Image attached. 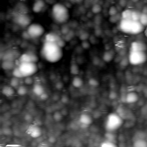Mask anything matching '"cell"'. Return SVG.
<instances>
[{
    "label": "cell",
    "mask_w": 147,
    "mask_h": 147,
    "mask_svg": "<svg viewBox=\"0 0 147 147\" xmlns=\"http://www.w3.org/2000/svg\"><path fill=\"white\" fill-rule=\"evenodd\" d=\"M42 56L47 61L51 63H56L63 57L62 47L56 42L45 41L41 49Z\"/></svg>",
    "instance_id": "6da1fadb"
},
{
    "label": "cell",
    "mask_w": 147,
    "mask_h": 147,
    "mask_svg": "<svg viewBox=\"0 0 147 147\" xmlns=\"http://www.w3.org/2000/svg\"><path fill=\"white\" fill-rule=\"evenodd\" d=\"M144 26L138 21H133L131 20L121 19L119 24V29L126 33L131 34H137L144 30Z\"/></svg>",
    "instance_id": "7a4b0ae2"
},
{
    "label": "cell",
    "mask_w": 147,
    "mask_h": 147,
    "mask_svg": "<svg viewBox=\"0 0 147 147\" xmlns=\"http://www.w3.org/2000/svg\"><path fill=\"white\" fill-rule=\"evenodd\" d=\"M52 15L53 20L57 24L66 23L69 16L68 8L60 3H56L53 6Z\"/></svg>",
    "instance_id": "3957f363"
},
{
    "label": "cell",
    "mask_w": 147,
    "mask_h": 147,
    "mask_svg": "<svg viewBox=\"0 0 147 147\" xmlns=\"http://www.w3.org/2000/svg\"><path fill=\"white\" fill-rule=\"evenodd\" d=\"M123 123V119L117 113L109 114L105 121V129L107 131L113 132L120 128Z\"/></svg>",
    "instance_id": "277c9868"
},
{
    "label": "cell",
    "mask_w": 147,
    "mask_h": 147,
    "mask_svg": "<svg viewBox=\"0 0 147 147\" xmlns=\"http://www.w3.org/2000/svg\"><path fill=\"white\" fill-rule=\"evenodd\" d=\"M129 63L133 65L142 64L147 60V54L146 52L129 51L128 56Z\"/></svg>",
    "instance_id": "5b68a950"
},
{
    "label": "cell",
    "mask_w": 147,
    "mask_h": 147,
    "mask_svg": "<svg viewBox=\"0 0 147 147\" xmlns=\"http://www.w3.org/2000/svg\"><path fill=\"white\" fill-rule=\"evenodd\" d=\"M18 67L24 78L27 76H31L36 73L38 71V67L37 64L33 62L21 63L18 65Z\"/></svg>",
    "instance_id": "8992f818"
},
{
    "label": "cell",
    "mask_w": 147,
    "mask_h": 147,
    "mask_svg": "<svg viewBox=\"0 0 147 147\" xmlns=\"http://www.w3.org/2000/svg\"><path fill=\"white\" fill-rule=\"evenodd\" d=\"M27 32L31 38H37L41 36L45 32L44 27L39 24H31L27 28Z\"/></svg>",
    "instance_id": "52a82bcc"
},
{
    "label": "cell",
    "mask_w": 147,
    "mask_h": 147,
    "mask_svg": "<svg viewBox=\"0 0 147 147\" xmlns=\"http://www.w3.org/2000/svg\"><path fill=\"white\" fill-rule=\"evenodd\" d=\"M14 22L22 28L28 27L31 24L30 17L24 13H20L16 14L14 17Z\"/></svg>",
    "instance_id": "ba28073f"
},
{
    "label": "cell",
    "mask_w": 147,
    "mask_h": 147,
    "mask_svg": "<svg viewBox=\"0 0 147 147\" xmlns=\"http://www.w3.org/2000/svg\"><path fill=\"white\" fill-rule=\"evenodd\" d=\"M18 60L21 63L24 62H33L37 63L38 60V58L36 53L33 52H27L20 56Z\"/></svg>",
    "instance_id": "9c48e42d"
},
{
    "label": "cell",
    "mask_w": 147,
    "mask_h": 147,
    "mask_svg": "<svg viewBox=\"0 0 147 147\" xmlns=\"http://www.w3.org/2000/svg\"><path fill=\"white\" fill-rule=\"evenodd\" d=\"M45 41H50L57 43L61 47H63L65 45V41L61 38L58 34L55 33L51 32L48 33L45 36Z\"/></svg>",
    "instance_id": "30bf717a"
},
{
    "label": "cell",
    "mask_w": 147,
    "mask_h": 147,
    "mask_svg": "<svg viewBox=\"0 0 147 147\" xmlns=\"http://www.w3.org/2000/svg\"><path fill=\"white\" fill-rule=\"evenodd\" d=\"M123 119H130L133 117V114L127 107L120 105L117 109L116 112Z\"/></svg>",
    "instance_id": "8fae6325"
},
{
    "label": "cell",
    "mask_w": 147,
    "mask_h": 147,
    "mask_svg": "<svg viewBox=\"0 0 147 147\" xmlns=\"http://www.w3.org/2000/svg\"><path fill=\"white\" fill-rule=\"evenodd\" d=\"M147 51V44L142 41H135L131 42L130 51L146 52Z\"/></svg>",
    "instance_id": "7c38bea8"
},
{
    "label": "cell",
    "mask_w": 147,
    "mask_h": 147,
    "mask_svg": "<svg viewBox=\"0 0 147 147\" xmlns=\"http://www.w3.org/2000/svg\"><path fill=\"white\" fill-rule=\"evenodd\" d=\"M26 133L33 138H38L42 134V130L38 126L33 125L28 127Z\"/></svg>",
    "instance_id": "4fadbf2b"
},
{
    "label": "cell",
    "mask_w": 147,
    "mask_h": 147,
    "mask_svg": "<svg viewBox=\"0 0 147 147\" xmlns=\"http://www.w3.org/2000/svg\"><path fill=\"white\" fill-rule=\"evenodd\" d=\"M139 99L138 94L135 91L128 92L125 96V102L128 104H131L137 102Z\"/></svg>",
    "instance_id": "5bb4252c"
},
{
    "label": "cell",
    "mask_w": 147,
    "mask_h": 147,
    "mask_svg": "<svg viewBox=\"0 0 147 147\" xmlns=\"http://www.w3.org/2000/svg\"><path fill=\"white\" fill-rule=\"evenodd\" d=\"M79 121L81 124L88 126L92 123V118L87 113H83L80 115Z\"/></svg>",
    "instance_id": "9a60e30c"
},
{
    "label": "cell",
    "mask_w": 147,
    "mask_h": 147,
    "mask_svg": "<svg viewBox=\"0 0 147 147\" xmlns=\"http://www.w3.org/2000/svg\"><path fill=\"white\" fill-rule=\"evenodd\" d=\"M45 3L43 0H37L33 5V11L35 13H39L44 9Z\"/></svg>",
    "instance_id": "2e32d148"
},
{
    "label": "cell",
    "mask_w": 147,
    "mask_h": 147,
    "mask_svg": "<svg viewBox=\"0 0 147 147\" xmlns=\"http://www.w3.org/2000/svg\"><path fill=\"white\" fill-rule=\"evenodd\" d=\"M15 61H9V60H3L2 63V67L5 70H10L13 69L16 67Z\"/></svg>",
    "instance_id": "e0dca14e"
},
{
    "label": "cell",
    "mask_w": 147,
    "mask_h": 147,
    "mask_svg": "<svg viewBox=\"0 0 147 147\" xmlns=\"http://www.w3.org/2000/svg\"><path fill=\"white\" fill-rule=\"evenodd\" d=\"M115 56V53L113 50H109L105 51L103 55V60L105 62L111 61Z\"/></svg>",
    "instance_id": "ac0fdd59"
},
{
    "label": "cell",
    "mask_w": 147,
    "mask_h": 147,
    "mask_svg": "<svg viewBox=\"0 0 147 147\" xmlns=\"http://www.w3.org/2000/svg\"><path fill=\"white\" fill-rule=\"evenodd\" d=\"M2 92L3 95L7 96H10L14 94L15 91L14 88L11 86H5L3 87L2 90Z\"/></svg>",
    "instance_id": "d6986e66"
},
{
    "label": "cell",
    "mask_w": 147,
    "mask_h": 147,
    "mask_svg": "<svg viewBox=\"0 0 147 147\" xmlns=\"http://www.w3.org/2000/svg\"><path fill=\"white\" fill-rule=\"evenodd\" d=\"M33 92L36 95H37V96H40L45 91H44V88L43 86L41 84H36L33 86Z\"/></svg>",
    "instance_id": "ffe728a7"
},
{
    "label": "cell",
    "mask_w": 147,
    "mask_h": 147,
    "mask_svg": "<svg viewBox=\"0 0 147 147\" xmlns=\"http://www.w3.org/2000/svg\"><path fill=\"white\" fill-rule=\"evenodd\" d=\"M72 84L74 87L76 88H80L83 85V80L80 77L75 76L72 81Z\"/></svg>",
    "instance_id": "44dd1931"
},
{
    "label": "cell",
    "mask_w": 147,
    "mask_h": 147,
    "mask_svg": "<svg viewBox=\"0 0 147 147\" xmlns=\"http://www.w3.org/2000/svg\"><path fill=\"white\" fill-rule=\"evenodd\" d=\"M133 145L134 147H147V140L145 139H137L134 140Z\"/></svg>",
    "instance_id": "7402d4cb"
},
{
    "label": "cell",
    "mask_w": 147,
    "mask_h": 147,
    "mask_svg": "<svg viewBox=\"0 0 147 147\" xmlns=\"http://www.w3.org/2000/svg\"><path fill=\"white\" fill-rule=\"evenodd\" d=\"M3 60H9L15 61L16 60V54L13 52H7L3 56Z\"/></svg>",
    "instance_id": "603a6c76"
},
{
    "label": "cell",
    "mask_w": 147,
    "mask_h": 147,
    "mask_svg": "<svg viewBox=\"0 0 147 147\" xmlns=\"http://www.w3.org/2000/svg\"><path fill=\"white\" fill-rule=\"evenodd\" d=\"M133 10L130 9H126L123 10L121 13L122 19L131 20V14Z\"/></svg>",
    "instance_id": "cb8c5ba5"
},
{
    "label": "cell",
    "mask_w": 147,
    "mask_h": 147,
    "mask_svg": "<svg viewBox=\"0 0 147 147\" xmlns=\"http://www.w3.org/2000/svg\"><path fill=\"white\" fill-rule=\"evenodd\" d=\"M12 74L13 75V76L18 78H24V76H23L21 71H20L18 66L16 67L13 69V72H12Z\"/></svg>",
    "instance_id": "d4e9b609"
},
{
    "label": "cell",
    "mask_w": 147,
    "mask_h": 147,
    "mask_svg": "<svg viewBox=\"0 0 147 147\" xmlns=\"http://www.w3.org/2000/svg\"><path fill=\"white\" fill-rule=\"evenodd\" d=\"M20 78H16V77H13L11 79L10 81V84L11 87L13 88H18L20 86Z\"/></svg>",
    "instance_id": "484cf974"
},
{
    "label": "cell",
    "mask_w": 147,
    "mask_h": 147,
    "mask_svg": "<svg viewBox=\"0 0 147 147\" xmlns=\"http://www.w3.org/2000/svg\"><path fill=\"white\" fill-rule=\"evenodd\" d=\"M100 146L102 147H117V145L115 144V142L111 141L110 140H106L100 144Z\"/></svg>",
    "instance_id": "4316f807"
},
{
    "label": "cell",
    "mask_w": 147,
    "mask_h": 147,
    "mask_svg": "<svg viewBox=\"0 0 147 147\" xmlns=\"http://www.w3.org/2000/svg\"><path fill=\"white\" fill-rule=\"evenodd\" d=\"M70 72L73 75H77L79 72V68L76 63H73L70 67Z\"/></svg>",
    "instance_id": "83f0119b"
},
{
    "label": "cell",
    "mask_w": 147,
    "mask_h": 147,
    "mask_svg": "<svg viewBox=\"0 0 147 147\" xmlns=\"http://www.w3.org/2000/svg\"><path fill=\"white\" fill-rule=\"evenodd\" d=\"M139 21L144 26H147V13H141Z\"/></svg>",
    "instance_id": "f1b7e54d"
},
{
    "label": "cell",
    "mask_w": 147,
    "mask_h": 147,
    "mask_svg": "<svg viewBox=\"0 0 147 147\" xmlns=\"http://www.w3.org/2000/svg\"><path fill=\"white\" fill-rule=\"evenodd\" d=\"M141 14V13H140L139 11L133 10L132 14H131V20L136 21H139Z\"/></svg>",
    "instance_id": "f546056e"
},
{
    "label": "cell",
    "mask_w": 147,
    "mask_h": 147,
    "mask_svg": "<svg viewBox=\"0 0 147 147\" xmlns=\"http://www.w3.org/2000/svg\"><path fill=\"white\" fill-rule=\"evenodd\" d=\"M122 19L121 17V15H119V13H117L114 16H110L109 18V21L111 22V23H116L118 21H119L120 20Z\"/></svg>",
    "instance_id": "4dcf8cb0"
},
{
    "label": "cell",
    "mask_w": 147,
    "mask_h": 147,
    "mask_svg": "<svg viewBox=\"0 0 147 147\" xmlns=\"http://www.w3.org/2000/svg\"><path fill=\"white\" fill-rule=\"evenodd\" d=\"M17 93L18 95H25L27 92H28V90H27V88L25 86H20L18 88H17Z\"/></svg>",
    "instance_id": "1f68e13d"
},
{
    "label": "cell",
    "mask_w": 147,
    "mask_h": 147,
    "mask_svg": "<svg viewBox=\"0 0 147 147\" xmlns=\"http://www.w3.org/2000/svg\"><path fill=\"white\" fill-rule=\"evenodd\" d=\"M102 10V7L99 4H94L92 5L91 8V11L94 14L99 13Z\"/></svg>",
    "instance_id": "d6a6232c"
},
{
    "label": "cell",
    "mask_w": 147,
    "mask_h": 147,
    "mask_svg": "<svg viewBox=\"0 0 147 147\" xmlns=\"http://www.w3.org/2000/svg\"><path fill=\"white\" fill-rule=\"evenodd\" d=\"M118 13V9L115 6H112L110 7L109 10V14L110 15V16H114L116 14H117Z\"/></svg>",
    "instance_id": "836d02e7"
},
{
    "label": "cell",
    "mask_w": 147,
    "mask_h": 147,
    "mask_svg": "<svg viewBox=\"0 0 147 147\" xmlns=\"http://www.w3.org/2000/svg\"><path fill=\"white\" fill-rule=\"evenodd\" d=\"M105 136L107 138V140L115 142L114 141H115V137L114 134L112 132L107 131V133L105 134Z\"/></svg>",
    "instance_id": "e575fe53"
},
{
    "label": "cell",
    "mask_w": 147,
    "mask_h": 147,
    "mask_svg": "<svg viewBox=\"0 0 147 147\" xmlns=\"http://www.w3.org/2000/svg\"><path fill=\"white\" fill-rule=\"evenodd\" d=\"M53 118L56 121H60L63 118V114L61 113L56 111L53 114Z\"/></svg>",
    "instance_id": "d590c367"
},
{
    "label": "cell",
    "mask_w": 147,
    "mask_h": 147,
    "mask_svg": "<svg viewBox=\"0 0 147 147\" xmlns=\"http://www.w3.org/2000/svg\"><path fill=\"white\" fill-rule=\"evenodd\" d=\"M145 133L143 132H138L135 134L134 140H137V139H145Z\"/></svg>",
    "instance_id": "8d00e7d4"
},
{
    "label": "cell",
    "mask_w": 147,
    "mask_h": 147,
    "mask_svg": "<svg viewBox=\"0 0 147 147\" xmlns=\"http://www.w3.org/2000/svg\"><path fill=\"white\" fill-rule=\"evenodd\" d=\"M88 83L90 86H93V87H96V86H98V84H99L98 81L94 78L90 79L88 80Z\"/></svg>",
    "instance_id": "74e56055"
},
{
    "label": "cell",
    "mask_w": 147,
    "mask_h": 147,
    "mask_svg": "<svg viewBox=\"0 0 147 147\" xmlns=\"http://www.w3.org/2000/svg\"><path fill=\"white\" fill-rule=\"evenodd\" d=\"M24 83L27 85H30L33 83V80L30 76H27L24 79Z\"/></svg>",
    "instance_id": "f35d334b"
},
{
    "label": "cell",
    "mask_w": 147,
    "mask_h": 147,
    "mask_svg": "<svg viewBox=\"0 0 147 147\" xmlns=\"http://www.w3.org/2000/svg\"><path fill=\"white\" fill-rule=\"evenodd\" d=\"M69 26H68L67 25H65L64 26H63L62 27V29H61V32L62 33L64 34V35H65L67 34L69 32Z\"/></svg>",
    "instance_id": "ab89813d"
},
{
    "label": "cell",
    "mask_w": 147,
    "mask_h": 147,
    "mask_svg": "<svg viewBox=\"0 0 147 147\" xmlns=\"http://www.w3.org/2000/svg\"><path fill=\"white\" fill-rule=\"evenodd\" d=\"M89 36V34L87 32H83L80 36V38L82 40V41H84V40H86L88 37Z\"/></svg>",
    "instance_id": "60d3db41"
},
{
    "label": "cell",
    "mask_w": 147,
    "mask_h": 147,
    "mask_svg": "<svg viewBox=\"0 0 147 147\" xmlns=\"http://www.w3.org/2000/svg\"><path fill=\"white\" fill-rule=\"evenodd\" d=\"M82 47L83 48L87 49V48H88L90 47V43L87 40H84L82 42Z\"/></svg>",
    "instance_id": "b9f144b4"
},
{
    "label": "cell",
    "mask_w": 147,
    "mask_h": 147,
    "mask_svg": "<svg viewBox=\"0 0 147 147\" xmlns=\"http://www.w3.org/2000/svg\"><path fill=\"white\" fill-rule=\"evenodd\" d=\"M117 97V94L115 91H111L109 94V98L111 99H114L116 98Z\"/></svg>",
    "instance_id": "7bdbcfd3"
},
{
    "label": "cell",
    "mask_w": 147,
    "mask_h": 147,
    "mask_svg": "<svg viewBox=\"0 0 147 147\" xmlns=\"http://www.w3.org/2000/svg\"><path fill=\"white\" fill-rule=\"evenodd\" d=\"M40 98H41V99H42V100H46V99H47L48 98V95L47 94H46V93L44 92L43 94H42L40 96Z\"/></svg>",
    "instance_id": "ee69618b"
},
{
    "label": "cell",
    "mask_w": 147,
    "mask_h": 147,
    "mask_svg": "<svg viewBox=\"0 0 147 147\" xmlns=\"http://www.w3.org/2000/svg\"><path fill=\"white\" fill-rule=\"evenodd\" d=\"M68 1H69V2L73 3H79L83 1V0H68Z\"/></svg>",
    "instance_id": "f6af8a7d"
},
{
    "label": "cell",
    "mask_w": 147,
    "mask_h": 147,
    "mask_svg": "<svg viewBox=\"0 0 147 147\" xmlns=\"http://www.w3.org/2000/svg\"><path fill=\"white\" fill-rule=\"evenodd\" d=\"M68 97L67 96H65V95H64V96H63V97H62V99H61V101H62V102H63V103H67V102H68Z\"/></svg>",
    "instance_id": "bcb514c9"
},
{
    "label": "cell",
    "mask_w": 147,
    "mask_h": 147,
    "mask_svg": "<svg viewBox=\"0 0 147 147\" xmlns=\"http://www.w3.org/2000/svg\"><path fill=\"white\" fill-rule=\"evenodd\" d=\"M144 13H147V6H145L142 9V12Z\"/></svg>",
    "instance_id": "7dc6e473"
},
{
    "label": "cell",
    "mask_w": 147,
    "mask_h": 147,
    "mask_svg": "<svg viewBox=\"0 0 147 147\" xmlns=\"http://www.w3.org/2000/svg\"><path fill=\"white\" fill-rule=\"evenodd\" d=\"M144 34H145V36L147 37V26L145 28V30H144Z\"/></svg>",
    "instance_id": "c3c4849f"
},
{
    "label": "cell",
    "mask_w": 147,
    "mask_h": 147,
    "mask_svg": "<svg viewBox=\"0 0 147 147\" xmlns=\"http://www.w3.org/2000/svg\"><path fill=\"white\" fill-rule=\"evenodd\" d=\"M134 2H138V0H132Z\"/></svg>",
    "instance_id": "681fc988"
},
{
    "label": "cell",
    "mask_w": 147,
    "mask_h": 147,
    "mask_svg": "<svg viewBox=\"0 0 147 147\" xmlns=\"http://www.w3.org/2000/svg\"></svg>",
    "instance_id": "f907efd6"
}]
</instances>
